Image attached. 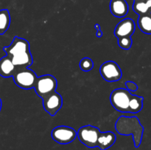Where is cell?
Listing matches in <instances>:
<instances>
[{"instance_id":"21","label":"cell","mask_w":151,"mask_h":150,"mask_svg":"<svg viewBox=\"0 0 151 150\" xmlns=\"http://www.w3.org/2000/svg\"><path fill=\"white\" fill-rule=\"evenodd\" d=\"M94 28L97 29V38H101L103 36V32L101 31V26L99 24H96L94 25Z\"/></svg>"},{"instance_id":"11","label":"cell","mask_w":151,"mask_h":150,"mask_svg":"<svg viewBox=\"0 0 151 150\" xmlns=\"http://www.w3.org/2000/svg\"><path fill=\"white\" fill-rule=\"evenodd\" d=\"M110 10L115 17L122 18L128 14L129 7L125 0H111L110 2Z\"/></svg>"},{"instance_id":"10","label":"cell","mask_w":151,"mask_h":150,"mask_svg":"<svg viewBox=\"0 0 151 150\" xmlns=\"http://www.w3.org/2000/svg\"><path fill=\"white\" fill-rule=\"evenodd\" d=\"M136 25L134 20L131 19H125L121 21L114 30V35L117 38L122 37H131L135 31Z\"/></svg>"},{"instance_id":"6","label":"cell","mask_w":151,"mask_h":150,"mask_svg":"<svg viewBox=\"0 0 151 150\" xmlns=\"http://www.w3.org/2000/svg\"><path fill=\"white\" fill-rule=\"evenodd\" d=\"M131 94L128 90L118 88L112 91L110 101L116 110L122 113H128L130 99Z\"/></svg>"},{"instance_id":"12","label":"cell","mask_w":151,"mask_h":150,"mask_svg":"<svg viewBox=\"0 0 151 150\" xmlns=\"http://www.w3.org/2000/svg\"><path fill=\"white\" fill-rule=\"evenodd\" d=\"M17 67L12 62L7 55L0 59V75L4 78L13 76L18 70Z\"/></svg>"},{"instance_id":"18","label":"cell","mask_w":151,"mask_h":150,"mask_svg":"<svg viewBox=\"0 0 151 150\" xmlns=\"http://www.w3.org/2000/svg\"><path fill=\"white\" fill-rule=\"evenodd\" d=\"M79 66L83 71H89L94 67V62L89 57H83L80 62Z\"/></svg>"},{"instance_id":"4","label":"cell","mask_w":151,"mask_h":150,"mask_svg":"<svg viewBox=\"0 0 151 150\" xmlns=\"http://www.w3.org/2000/svg\"><path fill=\"white\" fill-rule=\"evenodd\" d=\"M37 77L38 76L36 74L29 68H22L18 69L13 76L16 85L24 90L34 88Z\"/></svg>"},{"instance_id":"19","label":"cell","mask_w":151,"mask_h":150,"mask_svg":"<svg viewBox=\"0 0 151 150\" xmlns=\"http://www.w3.org/2000/svg\"><path fill=\"white\" fill-rule=\"evenodd\" d=\"M118 44L123 49H129L132 46V40L131 37H122L118 38Z\"/></svg>"},{"instance_id":"17","label":"cell","mask_w":151,"mask_h":150,"mask_svg":"<svg viewBox=\"0 0 151 150\" xmlns=\"http://www.w3.org/2000/svg\"><path fill=\"white\" fill-rule=\"evenodd\" d=\"M10 24V16L8 10H0V35H3L8 29Z\"/></svg>"},{"instance_id":"9","label":"cell","mask_w":151,"mask_h":150,"mask_svg":"<svg viewBox=\"0 0 151 150\" xmlns=\"http://www.w3.org/2000/svg\"><path fill=\"white\" fill-rule=\"evenodd\" d=\"M42 99L44 110L50 116H55L60 110L63 104V99L61 95L56 91L47 96Z\"/></svg>"},{"instance_id":"3","label":"cell","mask_w":151,"mask_h":150,"mask_svg":"<svg viewBox=\"0 0 151 150\" xmlns=\"http://www.w3.org/2000/svg\"><path fill=\"white\" fill-rule=\"evenodd\" d=\"M57 86L56 78L52 75L46 74L37 77L34 89L37 95L43 99L56 91Z\"/></svg>"},{"instance_id":"16","label":"cell","mask_w":151,"mask_h":150,"mask_svg":"<svg viewBox=\"0 0 151 150\" xmlns=\"http://www.w3.org/2000/svg\"><path fill=\"white\" fill-rule=\"evenodd\" d=\"M143 107V97L131 95L130 99L128 113H137L141 111Z\"/></svg>"},{"instance_id":"15","label":"cell","mask_w":151,"mask_h":150,"mask_svg":"<svg viewBox=\"0 0 151 150\" xmlns=\"http://www.w3.org/2000/svg\"><path fill=\"white\" fill-rule=\"evenodd\" d=\"M138 26L141 31L146 34H151V14H144L139 16L138 19Z\"/></svg>"},{"instance_id":"5","label":"cell","mask_w":151,"mask_h":150,"mask_svg":"<svg viewBox=\"0 0 151 150\" xmlns=\"http://www.w3.org/2000/svg\"><path fill=\"white\" fill-rule=\"evenodd\" d=\"M100 129L91 125H86L82 126L77 132L79 141L88 148H94L97 146V139L100 134Z\"/></svg>"},{"instance_id":"13","label":"cell","mask_w":151,"mask_h":150,"mask_svg":"<svg viewBox=\"0 0 151 150\" xmlns=\"http://www.w3.org/2000/svg\"><path fill=\"white\" fill-rule=\"evenodd\" d=\"M116 141V135L112 132H100L97 139V146L101 150H106L114 145Z\"/></svg>"},{"instance_id":"1","label":"cell","mask_w":151,"mask_h":150,"mask_svg":"<svg viewBox=\"0 0 151 150\" xmlns=\"http://www.w3.org/2000/svg\"><path fill=\"white\" fill-rule=\"evenodd\" d=\"M3 50L18 69L28 68L32 64L29 44L24 38L14 37L10 45L4 46Z\"/></svg>"},{"instance_id":"8","label":"cell","mask_w":151,"mask_h":150,"mask_svg":"<svg viewBox=\"0 0 151 150\" xmlns=\"http://www.w3.org/2000/svg\"><path fill=\"white\" fill-rule=\"evenodd\" d=\"M102 77L107 82H116L122 77V71L114 61H107L103 63L100 69Z\"/></svg>"},{"instance_id":"22","label":"cell","mask_w":151,"mask_h":150,"mask_svg":"<svg viewBox=\"0 0 151 150\" xmlns=\"http://www.w3.org/2000/svg\"><path fill=\"white\" fill-rule=\"evenodd\" d=\"M1 104H2V103H1V99H0V111H1Z\"/></svg>"},{"instance_id":"2","label":"cell","mask_w":151,"mask_h":150,"mask_svg":"<svg viewBox=\"0 0 151 150\" xmlns=\"http://www.w3.org/2000/svg\"><path fill=\"white\" fill-rule=\"evenodd\" d=\"M115 129L120 135H132L135 146L137 148L139 146L142 138L143 127L137 117L120 116L115 124Z\"/></svg>"},{"instance_id":"7","label":"cell","mask_w":151,"mask_h":150,"mask_svg":"<svg viewBox=\"0 0 151 150\" xmlns=\"http://www.w3.org/2000/svg\"><path fill=\"white\" fill-rule=\"evenodd\" d=\"M51 136L52 139L58 144H68L76 138L77 132L70 126H58L52 129Z\"/></svg>"},{"instance_id":"20","label":"cell","mask_w":151,"mask_h":150,"mask_svg":"<svg viewBox=\"0 0 151 150\" xmlns=\"http://www.w3.org/2000/svg\"><path fill=\"white\" fill-rule=\"evenodd\" d=\"M125 85H126L127 88H128V90L130 92H134V91H136L138 89V86H137V84L134 83V82L128 81V82H125Z\"/></svg>"},{"instance_id":"14","label":"cell","mask_w":151,"mask_h":150,"mask_svg":"<svg viewBox=\"0 0 151 150\" xmlns=\"http://www.w3.org/2000/svg\"><path fill=\"white\" fill-rule=\"evenodd\" d=\"M133 10L139 16L151 13V0H134Z\"/></svg>"}]
</instances>
